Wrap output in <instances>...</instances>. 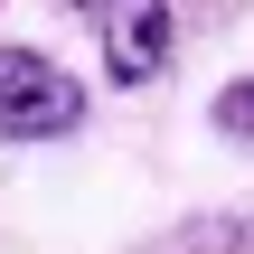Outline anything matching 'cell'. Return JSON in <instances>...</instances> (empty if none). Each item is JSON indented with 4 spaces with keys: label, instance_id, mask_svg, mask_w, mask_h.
Returning <instances> with one entry per match:
<instances>
[{
    "label": "cell",
    "instance_id": "obj_1",
    "mask_svg": "<svg viewBox=\"0 0 254 254\" xmlns=\"http://www.w3.org/2000/svg\"><path fill=\"white\" fill-rule=\"evenodd\" d=\"M75 123H85V85L38 47H0V141H66Z\"/></svg>",
    "mask_w": 254,
    "mask_h": 254
},
{
    "label": "cell",
    "instance_id": "obj_2",
    "mask_svg": "<svg viewBox=\"0 0 254 254\" xmlns=\"http://www.w3.org/2000/svg\"><path fill=\"white\" fill-rule=\"evenodd\" d=\"M75 19H94V38H104V75L113 85H151L160 66H170V0H66Z\"/></svg>",
    "mask_w": 254,
    "mask_h": 254
},
{
    "label": "cell",
    "instance_id": "obj_3",
    "mask_svg": "<svg viewBox=\"0 0 254 254\" xmlns=\"http://www.w3.org/2000/svg\"><path fill=\"white\" fill-rule=\"evenodd\" d=\"M207 123H217V132H226L236 151H254V75H236V85H226V94L207 104Z\"/></svg>",
    "mask_w": 254,
    "mask_h": 254
}]
</instances>
